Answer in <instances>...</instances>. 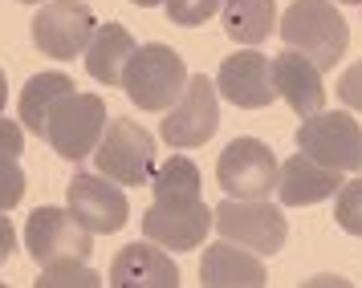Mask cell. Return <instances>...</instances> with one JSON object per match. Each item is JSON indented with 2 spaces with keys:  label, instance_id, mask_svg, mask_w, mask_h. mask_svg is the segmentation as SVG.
<instances>
[{
  "label": "cell",
  "instance_id": "obj_31",
  "mask_svg": "<svg viewBox=\"0 0 362 288\" xmlns=\"http://www.w3.org/2000/svg\"><path fill=\"white\" fill-rule=\"evenodd\" d=\"M342 4H362V0H342Z\"/></svg>",
  "mask_w": 362,
  "mask_h": 288
},
{
  "label": "cell",
  "instance_id": "obj_14",
  "mask_svg": "<svg viewBox=\"0 0 362 288\" xmlns=\"http://www.w3.org/2000/svg\"><path fill=\"white\" fill-rule=\"evenodd\" d=\"M106 280L115 288H175L180 284V268H175V260L167 256V248H159L151 240H139V244L118 248Z\"/></svg>",
  "mask_w": 362,
  "mask_h": 288
},
{
  "label": "cell",
  "instance_id": "obj_19",
  "mask_svg": "<svg viewBox=\"0 0 362 288\" xmlns=\"http://www.w3.org/2000/svg\"><path fill=\"white\" fill-rule=\"evenodd\" d=\"M220 25L232 41L257 49L277 29V4L273 0H220Z\"/></svg>",
  "mask_w": 362,
  "mask_h": 288
},
{
  "label": "cell",
  "instance_id": "obj_13",
  "mask_svg": "<svg viewBox=\"0 0 362 288\" xmlns=\"http://www.w3.org/2000/svg\"><path fill=\"white\" fill-rule=\"evenodd\" d=\"M216 90L224 102L240 106V110H264L277 90H273V61L257 53V49H240L220 61L216 69Z\"/></svg>",
  "mask_w": 362,
  "mask_h": 288
},
{
  "label": "cell",
  "instance_id": "obj_26",
  "mask_svg": "<svg viewBox=\"0 0 362 288\" xmlns=\"http://www.w3.org/2000/svg\"><path fill=\"white\" fill-rule=\"evenodd\" d=\"M338 97L346 102V110L362 114V61H354L350 69H342V78H338Z\"/></svg>",
  "mask_w": 362,
  "mask_h": 288
},
{
  "label": "cell",
  "instance_id": "obj_29",
  "mask_svg": "<svg viewBox=\"0 0 362 288\" xmlns=\"http://www.w3.org/2000/svg\"><path fill=\"white\" fill-rule=\"evenodd\" d=\"M131 4H139V8H155V4H163V0H131Z\"/></svg>",
  "mask_w": 362,
  "mask_h": 288
},
{
  "label": "cell",
  "instance_id": "obj_8",
  "mask_svg": "<svg viewBox=\"0 0 362 288\" xmlns=\"http://www.w3.org/2000/svg\"><path fill=\"white\" fill-rule=\"evenodd\" d=\"M98 29V20L94 13L86 8L82 0H49V4H41L33 16V45L53 57V61H74V57H82L86 45H90V37Z\"/></svg>",
  "mask_w": 362,
  "mask_h": 288
},
{
  "label": "cell",
  "instance_id": "obj_1",
  "mask_svg": "<svg viewBox=\"0 0 362 288\" xmlns=\"http://www.w3.org/2000/svg\"><path fill=\"white\" fill-rule=\"evenodd\" d=\"M281 41L297 49L301 57H310L317 69H334L342 61L346 45H350V29L338 4L329 0H293L281 13Z\"/></svg>",
  "mask_w": 362,
  "mask_h": 288
},
{
  "label": "cell",
  "instance_id": "obj_12",
  "mask_svg": "<svg viewBox=\"0 0 362 288\" xmlns=\"http://www.w3.org/2000/svg\"><path fill=\"white\" fill-rule=\"evenodd\" d=\"M66 208L74 211V220L94 232V236H106V232H122L127 215H131V203L127 195L118 191L115 179L98 175H74L66 191Z\"/></svg>",
  "mask_w": 362,
  "mask_h": 288
},
{
  "label": "cell",
  "instance_id": "obj_2",
  "mask_svg": "<svg viewBox=\"0 0 362 288\" xmlns=\"http://www.w3.org/2000/svg\"><path fill=\"white\" fill-rule=\"evenodd\" d=\"M122 90L139 110H167L187 90V65L171 45H143L122 69Z\"/></svg>",
  "mask_w": 362,
  "mask_h": 288
},
{
  "label": "cell",
  "instance_id": "obj_7",
  "mask_svg": "<svg viewBox=\"0 0 362 288\" xmlns=\"http://www.w3.org/2000/svg\"><path fill=\"white\" fill-rule=\"evenodd\" d=\"M25 248L37 264L90 260L94 256V232H86L69 208H33L25 220Z\"/></svg>",
  "mask_w": 362,
  "mask_h": 288
},
{
  "label": "cell",
  "instance_id": "obj_17",
  "mask_svg": "<svg viewBox=\"0 0 362 288\" xmlns=\"http://www.w3.org/2000/svg\"><path fill=\"white\" fill-rule=\"evenodd\" d=\"M342 187V171L334 167H322L313 162L310 155L297 150L293 159L281 162V175H277V195L285 208H310V203H322L329 195Z\"/></svg>",
  "mask_w": 362,
  "mask_h": 288
},
{
  "label": "cell",
  "instance_id": "obj_10",
  "mask_svg": "<svg viewBox=\"0 0 362 288\" xmlns=\"http://www.w3.org/2000/svg\"><path fill=\"white\" fill-rule=\"evenodd\" d=\"M220 126V102H216V81L196 73L187 78V90L180 94V102L167 110V118L159 122V134H163L167 146L175 150H196L216 134Z\"/></svg>",
  "mask_w": 362,
  "mask_h": 288
},
{
  "label": "cell",
  "instance_id": "obj_27",
  "mask_svg": "<svg viewBox=\"0 0 362 288\" xmlns=\"http://www.w3.org/2000/svg\"><path fill=\"white\" fill-rule=\"evenodd\" d=\"M13 248H17V227L4 220V211H0V260L13 256Z\"/></svg>",
  "mask_w": 362,
  "mask_h": 288
},
{
  "label": "cell",
  "instance_id": "obj_4",
  "mask_svg": "<svg viewBox=\"0 0 362 288\" xmlns=\"http://www.w3.org/2000/svg\"><path fill=\"white\" fill-rule=\"evenodd\" d=\"M212 224L220 232V240L240 244V248L257 252V256L281 252L285 236H289V224H285L281 208L269 203V199H232L228 195L224 203H216Z\"/></svg>",
  "mask_w": 362,
  "mask_h": 288
},
{
  "label": "cell",
  "instance_id": "obj_5",
  "mask_svg": "<svg viewBox=\"0 0 362 288\" xmlns=\"http://www.w3.org/2000/svg\"><path fill=\"white\" fill-rule=\"evenodd\" d=\"M106 102L98 94H66L53 106L49 122H45V143L69 162H82L86 155H94L102 130H106Z\"/></svg>",
  "mask_w": 362,
  "mask_h": 288
},
{
  "label": "cell",
  "instance_id": "obj_22",
  "mask_svg": "<svg viewBox=\"0 0 362 288\" xmlns=\"http://www.w3.org/2000/svg\"><path fill=\"white\" fill-rule=\"evenodd\" d=\"M151 191L155 199H199V167L183 155L167 159L163 167H155Z\"/></svg>",
  "mask_w": 362,
  "mask_h": 288
},
{
  "label": "cell",
  "instance_id": "obj_18",
  "mask_svg": "<svg viewBox=\"0 0 362 288\" xmlns=\"http://www.w3.org/2000/svg\"><path fill=\"white\" fill-rule=\"evenodd\" d=\"M134 49L139 45H134L127 25H118V20L98 25L94 37H90V45H86V73L94 81H102V85H118L127 61L134 57Z\"/></svg>",
  "mask_w": 362,
  "mask_h": 288
},
{
  "label": "cell",
  "instance_id": "obj_9",
  "mask_svg": "<svg viewBox=\"0 0 362 288\" xmlns=\"http://www.w3.org/2000/svg\"><path fill=\"white\" fill-rule=\"evenodd\" d=\"M277 175L281 167L261 138H232L216 162V179L232 199H269L277 191Z\"/></svg>",
  "mask_w": 362,
  "mask_h": 288
},
{
  "label": "cell",
  "instance_id": "obj_6",
  "mask_svg": "<svg viewBox=\"0 0 362 288\" xmlns=\"http://www.w3.org/2000/svg\"><path fill=\"white\" fill-rule=\"evenodd\" d=\"M297 150L334 171H362V126L346 110H317L301 118Z\"/></svg>",
  "mask_w": 362,
  "mask_h": 288
},
{
  "label": "cell",
  "instance_id": "obj_11",
  "mask_svg": "<svg viewBox=\"0 0 362 288\" xmlns=\"http://www.w3.org/2000/svg\"><path fill=\"white\" fill-rule=\"evenodd\" d=\"M208 232H212V208L199 199H155L143 215V236L167 252L199 248Z\"/></svg>",
  "mask_w": 362,
  "mask_h": 288
},
{
  "label": "cell",
  "instance_id": "obj_21",
  "mask_svg": "<svg viewBox=\"0 0 362 288\" xmlns=\"http://www.w3.org/2000/svg\"><path fill=\"white\" fill-rule=\"evenodd\" d=\"M21 150H25V134L21 122L0 118V211L17 208L25 199V171H21Z\"/></svg>",
  "mask_w": 362,
  "mask_h": 288
},
{
  "label": "cell",
  "instance_id": "obj_15",
  "mask_svg": "<svg viewBox=\"0 0 362 288\" xmlns=\"http://www.w3.org/2000/svg\"><path fill=\"white\" fill-rule=\"evenodd\" d=\"M273 90L281 94V102L293 114L310 118L326 106V81H322V69L301 57L297 49H285L273 57Z\"/></svg>",
  "mask_w": 362,
  "mask_h": 288
},
{
  "label": "cell",
  "instance_id": "obj_20",
  "mask_svg": "<svg viewBox=\"0 0 362 288\" xmlns=\"http://www.w3.org/2000/svg\"><path fill=\"white\" fill-rule=\"evenodd\" d=\"M66 94H74V81L66 73H37V78L25 81V90H21V126L29 130V134H41L45 138V122H49L53 106L62 102Z\"/></svg>",
  "mask_w": 362,
  "mask_h": 288
},
{
  "label": "cell",
  "instance_id": "obj_24",
  "mask_svg": "<svg viewBox=\"0 0 362 288\" xmlns=\"http://www.w3.org/2000/svg\"><path fill=\"white\" fill-rule=\"evenodd\" d=\"M334 220H338L342 232L362 240V179H354V183H346V187L334 191Z\"/></svg>",
  "mask_w": 362,
  "mask_h": 288
},
{
  "label": "cell",
  "instance_id": "obj_3",
  "mask_svg": "<svg viewBox=\"0 0 362 288\" xmlns=\"http://www.w3.org/2000/svg\"><path fill=\"white\" fill-rule=\"evenodd\" d=\"M94 167L118 187H147L155 175V138L131 118L106 122L98 146H94Z\"/></svg>",
  "mask_w": 362,
  "mask_h": 288
},
{
  "label": "cell",
  "instance_id": "obj_28",
  "mask_svg": "<svg viewBox=\"0 0 362 288\" xmlns=\"http://www.w3.org/2000/svg\"><path fill=\"white\" fill-rule=\"evenodd\" d=\"M8 106V81H4V69H0V110Z\"/></svg>",
  "mask_w": 362,
  "mask_h": 288
},
{
  "label": "cell",
  "instance_id": "obj_30",
  "mask_svg": "<svg viewBox=\"0 0 362 288\" xmlns=\"http://www.w3.org/2000/svg\"><path fill=\"white\" fill-rule=\"evenodd\" d=\"M21 4H41V0H21Z\"/></svg>",
  "mask_w": 362,
  "mask_h": 288
},
{
  "label": "cell",
  "instance_id": "obj_16",
  "mask_svg": "<svg viewBox=\"0 0 362 288\" xmlns=\"http://www.w3.org/2000/svg\"><path fill=\"white\" fill-rule=\"evenodd\" d=\"M264 280H269V272L257 260V252H248L232 240L212 244L199 260V284L204 288H261Z\"/></svg>",
  "mask_w": 362,
  "mask_h": 288
},
{
  "label": "cell",
  "instance_id": "obj_23",
  "mask_svg": "<svg viewBox=\"0 0 362 288\" xmlns=\"http://www.w3.org/2000/svg\"><path fill=\"white\" fill-rule=\"evenodd\" d=\"M102 276L86 264V260H57L45 264L37 276V288H98Z\"/></svg>",
  "mask_w": 362,
  "mask_h": 288
},
{
  "label": "cell",
  "instance_id": "obj_25",
  "mask_svg": "<svg viewBox=\"0 0 362 288\" xmlns=\"http://www.w3.org/2000/svg\"><path fill=\"white\" fill-rule=\"evenodd\" d=\"M171 25H183V29H196L204 20H212L220 13V0H163Z\"/></svg>",
  "mask_w": 362,
  "mask_h": 288
}]
</instances>
